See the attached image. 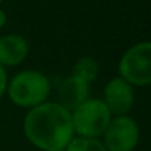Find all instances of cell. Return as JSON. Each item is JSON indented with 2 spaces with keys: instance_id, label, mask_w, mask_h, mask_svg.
<instances>
[{
  "instance_id": "3957f363",
  "label": "cell",
  "mask_w": 151,
  "mask_h": 151,
  "mask_svg": "<svg viewBox=\"0 0 151 151\" xmlns=\"http://www.w3.org/2000/svg\"><path fill=\"white\" fill-rule=\"evenodd\" d=\"M70 114L73 132H78L84 138L101 137L111 120V113L99 99H88Z\"/></svg>"
},
{
  "instance_id": "52a82bcc",
  "label": "cell",
  "mask_w": 151,
  "mask_h": 151,
  "mask_svg": "<svg viewBox=\"0 0 151 151\" xmlns=\"http://www.w3.org/2000/svg\"><path fill=\"white\" fill-rule=\"evenodd\" d=\"M88 94H90L88 82L72 75L68 79H65L59 88V100H60L59 104L63 109H66L69 113H72L84 101L88 100Z\"/></svg>"
},
{
  "instance_id": "277c9868",
  "label": "cell",
  "mask_w": 151,
  "mask_h": 151,
  "mask_svg": "<svg viewBox=\"0 0 151 151\" xmlns=\"http://www.w3.org/2000/svg\"><path fill=\"white\" fill-rule=\"evenodd\" d=\"M120 78L131 85L151 84V41L139 43L126 51L119 63Z\"/></svg>"
},
{
  "instance_id": "8fae6325",
  "label": "cell",
  "mask_w": 151,
  "mask_h": 151,
  "mask_svg": "<svg viewBox=\"0 0 151 151\" xmlns=\"http://www.w3.org/2000/svg\"><path fill=\"white\" fill-rule=\"evenodd\" d=\"M6 87H7V76H6V70H4V68L0 65V97L4 94Z\"/></svg>"
},
{
  "instance_id": "9c48e42d",
  "label": "cell",
  "mask_w": 151,
  "mask_h": 151,
  "mask_svg": "<svg viewBox=\"0 0 151 151\" xmlns=\"http://www.w3.org/2000/svg\"><path fill=\"white\" fill-rule=\"evenodd\" d=\"M99 73V63L93 57H82L75 63L73 76L84 79L85 82H91L97 78Z\"/></svg>"
},
{
  "instance_id": "4fadbf2b",
  "label": "cell",
  "mask_w": 151,
  "mask_h": 151,
  "mask_svg": "<svg viewBox=\"0 0 151 151\" xmlns=\"http://www.w3.org/2000/svg\"><path fill=\"white\" fill-rule=\"evenodd\" d=\"M1 1H3V0H0V3H1Z\"/></svg>"
},
{
  "instance_id": "6da1fadb",
  "label": "cell",
  "mask_w": 151,
  "mask_h": 151,
  "mask_svg": "<svg viewBox=\"0 0 151 151\" xmlns=\"http://www.w3.org/2000/svg\"><path fill=\"white\" fill-rule=\"evenodd\" d=\"M24 132L40 150L63 151L73 137L72 114L59 103H43L27 113Z\"/></svg>"
},
{
  "instance_id": "8992f818",
  "label": "cell",
  "mask_w": 151,
  "mask_h": 151,
  "mask_svg": "<svg viewBox=\"0 0 151 151\" xmlns=\"http://www.w3.org/2000/svg\"><path fill=\"white\" fill-rule=\"evenodd\" d=\"M110 113L116 116H125L134 104V90L122 78H113L104 88V101Z\"/></svg>"
},
{
  "instance_id": "7a4b0ae2",
  "label": "cell",
  "mask_w": 151,
  "mask_h": 151,
  "mask_svg": "<svg viewBox=\"0 0 151 151\" xmlns=\"http://www.w3.org/2000/svg\"><path fill=\"white\" fill-rule=\"evenodd\" d=\"M50 93V81L37 70H22L15 75L7 87L9 99L21 107H37Z\"/></svg>"
},
{
  "instance_id": "7c38bea8",
  "label": "cell",
  "mask_w": 151,
  "mask_h": 151,
  "mask_svg": "<svg viewBox=\"0 0 151 151\" xmlns=\"http://www.w3.org/2000/svg\"><path fill=\"white\" fill-rule=\"evenodd\" d=\"M4 22H6V15H4V12L0 9V28L4 25Z\"/></svg>"
},
{
  "instance_id": "ba28073f",
  "label": "cell",
  "mask_w": 151,
  "mask_h": 151,
  "mask_svg": "<svg viewBox=\"0 0 151 151\" xmlns=\"http://www.w3.org/2000/svg\"><path fill=\"white\" fill-rule=\"evenodd\" d=\"M28 54V43L22 35L9 34L0 38V65H19Z\"/></svg>"
},
{
  "instance_id": "5b68a950",
  "label": "cell",
  "mask_w": 151,
  "mask_h": 151,
  "mask_svg": "<svg viewBox=\"0 0 151 151\" xmlns=\"http://www.w3.org/2000/svg\"><path fill=\"white\" fill-rule=\"evenodd\" d=\"M104 135L107 151H132L139 141V128L129 116H117L110 120Z\"/></svg>"
},
{
  "instance_id": "30bf717a",
  "label": "cell",
  "mask_w": 151,
  "mask_h": 151,
  "mask_svg": "<svg viewBox=\"0 0 151 151\" xmlns=\"http://www.w3.org/2000/svg\"><path fill=\"white\" fill-rule=\"evenodd\" d=\"M65 151H107L104 144L97 138H72Z\"/></svg>"
}]
</instances>
